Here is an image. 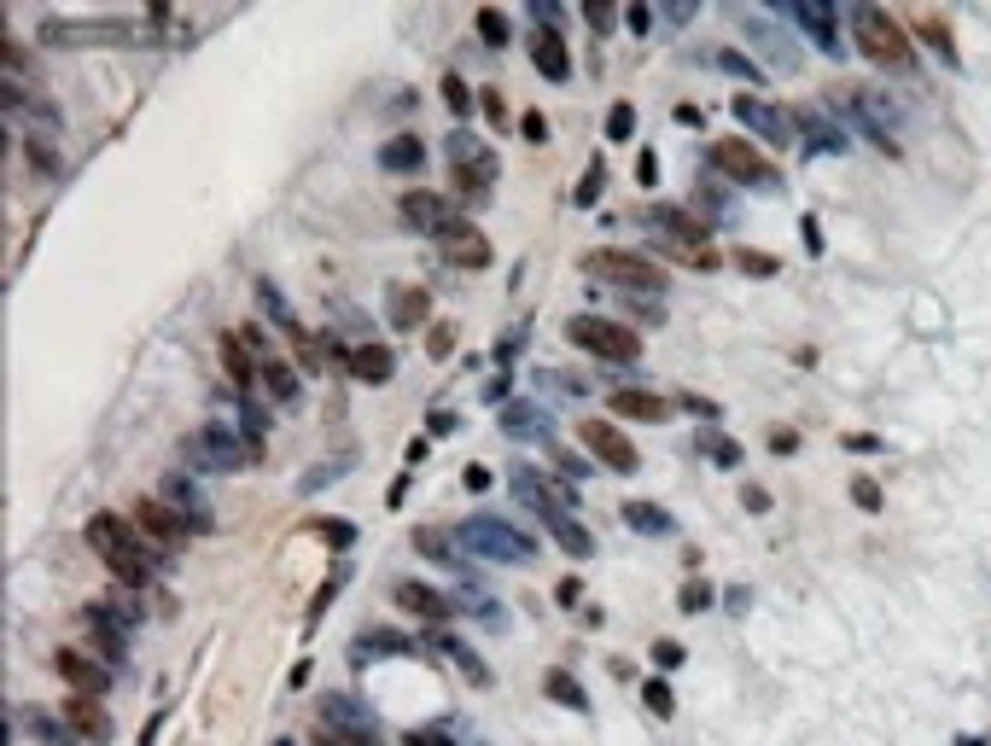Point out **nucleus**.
I'll use <instances>...</instances> for the list:
<instances>
[{"label": "nucleus", "instance_id": "nucleus-1", "mask_svg": "<svg viewBox=\"0 0 991 746\" xmlns=\"http://www.w3.org/2000/svg\"><path fill=\"white\" fill-rule=\"evenodd\" d=\"M82 537H88V548H94L105 566H111V577H117V583H129V589L152 583V560H146V548H140V537H135V525H129V519H117V513H94Z\"/></svg>", "mask_w": 991, "mask_h": 746}, {"label": "nucleus", "instance_id": "nucleus-2", "mask_svg": "<svg viewBox=\"0 0 991 746\" xmlns=\"http://www.w3.org/2000/svg\"><path fill=\"white\" fill-rule=\"evenodd\" d=\"M852 35H857V47L875 59V65H892V70H910V35H904V24L892 18V12H881V6H852Z\"/></svg>", "mask_w": 991, "mask_h": 746}, {"label": "nucleus", "instance_id": "nucleus-3", "mask_svg": "<svg viewBox=\"0 0 991 746\" xmlns=\"http://www.w3.org/2000/svg\"><path fill=\"white\" fill-rule=\"evenodd\" d=\"M455 543L479 560H496V566H531V554H537V543L525 531H513L508 519H467L455 531Z\"/></svg>", "mask_w": 991, "mask_h": 746}, {"label": "nucleus", "instance_id": "nucleus-4", "mask_svg": "<svg viewBox=\"0 0 991 746\" xmlns=\"http://www.w3.org/2000/svg\"><path fill=\"white\" fill-rule=\"evenodd\" d=\"M140 24L129 18H47L41 47H135Z\"/></svg>", "mask_w": 991, "mask_h": 746}, {"label": "nucleus", "instance_id": "nucleus-5", "mask_svg": "<svg viewBox=\"0 0 991 746\" xmlns=\"http://www.w3.org/2000/svg\"><path fill=\"white\" fill-rule=\"evenodd\" d=\"M181 455H187L199 473H240V467H251L263 449H257V443H240L234 432H222V426H205V432L181 438Z\"/></svg>", "mask_w": 991, "mask_h": 746}, {"label": "nucleus", "instance_id": "nucleus-6", "mask_svg": "<svg viewBox=\"0 0 991 746\" xmlns=\"http://www.w3.org/2000/svg\"><path fill=\"white\" fill-rule=\"evenodd\" d=\"M583 274H595L607 286H624V292H659L665 286V269L648 263V257H636V251H589Z\"/></svg>", "mask_w": 991, "mask_h": 746}, {"label": "nucleus", "instance_id": "nucleus-7", "mask_svg": "<svg viewBox=\"0 0 991 746\" xmlns=\"http://www.w3.org/2000/svg\"><path fill=\"white\" fill-rule=\"evenodd\" d=\"M566 339L578 344V350L607 356V362H636V356H642V339H636L630 327L607 321V315H572V321H566Z\"/></svg>", "mask_w": 991, "mask_h": 746}, {"label": "nucleus", "instance_id": "nucleus-8", "mask_svg": "<svg viewBox=\"0 0 991 746\" xmlns=\"http://www.w3.org/2000/svg\"><path fill=\"white\" fill-rule=\"evenodd\" d=\"M712 170H723L729 181H741V187H776L770 158H758L752 140H712Z\"/></svg>", "mask_w": 991, "mask_h": 746}, {"label": "nucleus", "instance_id": "nucleus-9", "mask_svg": "<svg viewBox=\"0 0 991 746\" xmlns=\"http://www.w3.org/2000/svg\"><path fill=\"white\" fill-rule=\"evenodd\" d=\"M513 496H519V502H531L543 519H566V508L578 513V496H572L566 484L543 478L537 467H519V473H513Z\"/></svg>", "mask_w": 991, "mask_h": 746}, {"label": "nucleus", "instance_id": "nucleus-10", "mask_svg": "<svg viewBox=\"0 0 991 746\" xmlns=\"http://www.w3.org/2000/svg\"><path fill=\"white\" fill-rule=\"evenodd\" d=\"M578 438L589 443V449H595V455H601V461H607L613 473H636V467H642L636 443L624 438L618 426H607V420H578Z\"/></svg>", "mask_w": 991, "mask_h": 746}, {"label": "nucleus", "instance_id": "nucleus-11", "mask_svg": "<svg viewBox=\"0 0 991 746\" xmlns=\"http://www.w3.org/2000/svg\"><path fill=\"white\" fill-rule=\"evenodd\" d=\"M135 531L146 537V543H158V548H181L193 525H187L170 502H140V508H135Z\"/></svg>", "mask_w": 991, "mask_h": 746}, {"label": "nucleus", "instance_id": "nucleus-12", "mask_svg": "<svg viewBox=\"0 0 991 746\" xmlns=\"http://www.w3.org/2000/svg\"><path fill=\"white\" fill-rule=\"evenodd\" d=\"M438 251H444V263H455V269H484L490 263V239L473 222H455L449 234H438Z\"/></svg>", "mask_w": 991, "mask_h": 746}, {"label": "nucleus", "instance_id": "nucleus-13", "mask_svg": "<svg viewBox=\"0 0 991 746\" xmlns=\"http://www.w3.org/2000/svg\"><path fill=\"white\" fill-rule=\"evenodd\" d=\"M65 723L82 735V741H94V746L111 741V712L100 706V694H70L65 700Z\"/></svg>", "mask_w": 991, "mask_h": 746}, {"label": "nucleus", "instance_id": "nucleus-14", "mask_svg": "<svg viewBox=\"0 0 991 746\" xmlns=\"http://www.w3.org/2000/svg\"><path fill=\"white\" fill-rule=\"evenodd\" d=\"M403 216H409L420 234H449L461 216H455V204L438 199V193H403Z\"/></svg>", "mask_w": 991, "mask_h": 746}, {"label": "nucleus", "instance_id": "nucleus-15", "mask_svg": "<svg viewBox=\"0 0 991 746\" xmlns=\"http://www.w3.org/2000/svg\"><path fill=\"white\" fill-rule=\"evenodd\" d=\"M735 117H741L747 129H758V135L770 140V146H793V123H787L776 105H764V100H752V94H741V100H735Z\"/></svg>", "mask_w": 991, "mask_h": 746}, {"label": "nucleus", "instance_id": "nucleus-16", "mask_svg": "<svg viewBox=\"0 0 991 746\" xmlns=\"http://www.w3.org/2000/svg\"><path fill=\"white\" fill-rule=\"evenodd\" d=\"M53 671H59L76 694H105V665L88 659V653H76V647H59V653H53Z\"/></svg>", "mask_w": 991, "mask_h": 746}, {"label": "nucleus", "instance_id": "nucleus-17", "mask_svg": "<svg viewBox=\"0 0 991 746\" xmlns=\"http://www.w3.org/2000/svg\"><path fill=\"white\" fill-rule=\"evenodd\" d=\"M391 601H397V607H409L414 618H432V624H438V618H449V601H444V595H438L432 583H414V577H403V583L391 589Z\"/></svg>", "mask_w": 991, "mask_h": 746}, {"label": "nucleus", "instance_id": "nucleus-18", "mask_svg": "<svg viewBox=\"0 0 991 746\" xmlns=\"http://www.w3.org/2000/svg\"><path fill=\"white\" fill-rule=\"evenodd\" d=\"M164 502H170V508L181 513L187 525H193V531H210V508H205V496H199V490H193V484H187L181 473L164 478Z\"/></svg>", "mask_w": 991, "mask_h": 746}, {"label": "nucleus", "instance_id": "nucleus-19", "mask_svg": "<svg viewBox=\"0 0 991 746\" xmlns=\"http://www.w3.org/2000/svg\"><path fill=\"white\" fill-rule=\"evenodd\" d=\"M607 403H613L618 420H648V426L671 420V403H665V397H653V391H613Z\"/></svg>", "mask_w": 991, "mask_h": 746}, {"label": "nucleus", "instance_id": "nucleus-20", "mask_svg": "<svg viewBox=\"0 0 991 746\" xmlns=\"http://www.w3.org/2000/svg\"><path fill=\"white\" fill-rule=\"evenodd\" d=\"M531 65L543 70L548 82H566V76H572V47H566L554 30H543L537 41H531Z\"/></svg>", "mask_w": 991, "mask_h": 746}, {"label": "nucleus", "instance_id": "nucleus-21", "mask_svg": "<svg viewBox=\"0 0 991 746\" xmlns=\"http://www.w3.org/2000/svg\"><path fill=\"white\" fill-rule=\"evenodd\" d=\"M344 368L356 373V379H362V385H385V379H391V373H397V362H391V350H385V344H356V350H350V362H344Z\"/></svg>", "mask_w": 991, "mask_h": 746}, {"label": "nucleus", "instance_id": "nucleus-22", "mask_svg": "<svg viewBox=\"0 0 991 746\" xmlns=\"http://www.w3.org/2000/svg\"><path fill=\"white\" fill-rule=\"evenodd\" d=\"M6 111H24V117H30V123H41V129H59V105L35 100L30 88H18L12 76H6Z\"/></svg>", "mask_w": 991, "mask_h": 746}, {"label": "nucleus", "instance_id": "nucleus-23", "mask_svg": "<svg viewBox=\"0 0 991 746\" xmlns=\"http://www.w3.org/2000/svg\"><path fill=\"white\" fill-rule=\"evenodd\" d=\"M321 723H339V729H356V735H374V717L362 712L350 694H333V700H321Z\"/></svg>", "mask_w": 991, "mask_h": 746}, {"label": "nucleus", "instance_id": "nucleus-24", "mask_svg": "<svg viewBox=\"0 0 991 746\" xmlns=\"http://www.w3.org/2000/svg\"><path fill=\"white\" fill-rule=\"evenodd\" d=\"M379 164H385V170H397V175L420 170V164H426V140H414V135L385 140V152H379Z\"/></svg>", "mask_w": 991, "mask_h": 746}, {"label": "nucleus", "instance_id": "nucleus-25", "mask_svg": "<svg viewBox=\"0 0 991 746\" xmlns=\"http://www.w3.org/2000/svg\"><path fill=\"white\" fill-rule=\"evenodd\" d=\"M426 309H432V292H426V286H397V298H391V321H397V327H420Z\"/></svg>", "mask_w": 991, "mask_h": 746}, {"label": "nucleus", "instance_id": "nucleus-26", "mask_svg": "<svg viewBox=\"0 0 991 746\" xmlns=\"http://www.w3.org/2000/svg\"><path fill=\"white\" fill-rule=\"evenodd\" d=\"M799 24L817 35V47H822V53H840V35H834V12H828V6L805 0V6H799Z\"/></svg>", "mask_w": 991, "mask_h": 746}, {"label": "nucleus", "instance_id": "nucleus-27", "mask_svg": "<svg viewBox=\"0 0 991 746\" xmlns=\"http://www.w3.org/2000/svg\"><path fill=\"white\" fill-rule=\"evenodd\" d=\"M502 432H508V438H531V443L548 438L543 414H537V408H525V403H508V408H502Z\"/></svg>", "mask_w": 991, "mask_h": 746}, {"label": "nucleus", "instance_id": "nucleus-28", "mask_svg": "<svg viewBox=\"0 0 991 746\" xmlns=\"http://www.w3.org/2000/svg\"><path fill=\"white\" fill-rule=\"evenodd\" d=\"M484 181H496V158H490V152H484L479 164H455V193H461V199H479Z\"/></svg>", "mask_w": 991, "mask_h": 746}, {"label": "nucleus", "instance_id": "nucleus-29", "mask_svg": "<svg viewBox=\"0 0 991 746\" xmlns=\"http://www.w3.org/2000/svg\"><path fill=\"white\" fill-rule=\"evenodd\" d=\"M624 525L642 531V537H665V531H671V513H659L653 502H630V508H624Z\"/></svg>", "mask_w": 991, "mask_h": 746}, {"label": "nucleus", "instance_id": "nucleus-30", "mask_svg": "<svg viewBox=\"0 0 991 746\" xmlns=\"http://www.w3.org/2000/svg\"><path fill=\"white\" fill-rule=\"evenodd\" d=\"M548 525H554V543L566 548L572 560H589V554H595V537L583 531L578 519H548Z\"/></svg>", "mask_w": 991, "mask_h": 746}, {"label": "nucleus", "instance_id": "nucleus-31", "mask_svg": "<svg viewBox=\"0 0 991 746\" xmlns=\"http://www.w3.org/2000/svg\"><path fill=\"white\" fill-rule=\"evenodd\" d=\"M543 694L554 700V706H572V712H583V706H589V694L578 688V677H566V671H548V677H543Z\"/></svg>", "mask_w": 991, "mask_h": 746}, {"label": "nucleus", "instance_id": "nucleus-32", "mask_svg": "<svg viewBox=\"0 0 991 746\" xmlns=\"http://www.w3.org/2000/svg\"><path fill=\"white\" fill-rule=\"evenodd\" d=\"M222 368H228V379H234L240 391L251 385V379H257V373H251V356H245V339H240V333H234V339H222Z\"/></svg>", "mask_w": 991, "mask_h": 746}, {"label": "nucleus", "instance_id": "nucleus-33", "mask_svg": "<svg viewBox=\"0 0 991 746\" xmlns=\"http://www.w3.org/2000/svg\"><path fill=\"white\" fill-rule=\"evenodd\" d=\"M414 548H420V554H432L438 566H461V554L449 548V537H444V531H432V525H420V531H414Z\"/></svg>", "mask_w": 991, "mask_h": 746}, {"label": "nucleus", "instance_id": "nucleus-34", "mask_svg": "<svg viewBox=\"0 0 991 746\" xmlns=\"http://www.w3.org/2000/svg\"><path fill=\"white\" fill-rule=\"evenodd\" d=\"M263 385H269V397H280V403L298 397V373L286 368V362H263Z\"/></svg>", "mask_w": 991, "mask_h": 746}, {"label": "nucleus", "instance_id": "nucleus-35", "mask_svg": "<svg viewBox=\"0 0 991 746\" xmlns=\"http://www.w3.org/2000/svg\"><path fill=\"white\" fill-rule=\"evenodd\" d=\"M916 30H922L927 41H933V53H939L945 65H957V47H951V30H945V24H939L933 12H922V18H916Z\"/></svg>", "mask_w": 991, "mask_h": 746}, {"label": "nucleus", "instance_id": "nucleus-36", "mask_svg": "<svg viewBox=\"0 0 991 746\" xmlns=\"http://www.w3.org/2000/svg\"><path fill=\"white\" fill-rule=\"evenodd\" d=\"M257 304H263V309H269V315H274V321H280V333H292V327H298V315H292V309H286V298H280V292H274L269 280H257Z\"/></svg>", "mask_w": 991, "mask_h": 746}, {"label": "nucleus", "instance_id": "nucleus-37", "mask_svg": "<svg viewBox=\"0 0 991 746\" xmlns=\"http://www.w3.org/2000/svg\"><path fill=\"white\" fill-rule=\"evenodd\" d=\"M479 35L490 47H508V12H496V6H479Z\"/></svg>", "mask_w": 991, "mask_h": 746}, {"label": "nucleus", "instance_id": "nucleus-38", "mask_svg": "<svg viewBox=\"0 0 991 746\" xmlns=\"http://www.w3.org/2000/svg\"><path fill=\"white\" fill-rule=\"evenodd\" d=\"M88 624H94V642H100V653H111V659H117V653L129 647V642H123V636H129L123 624H111V618H88Z\"/></svg>", "mask_w": 991, "mask_h": 746}, {"label": "nucleus", "instance_id": "nucleus-39", "mask_svg": "<svg viewBox=\"0 0 991 746\" xmlns=\"http://www.w3.org/2000/svg\"><path fill=\"white\" fill-rule=\"evenodd\" d=\"M315 741H321V746H374L379 735H356V729H339V723H321V729H315Z\"/></svg>", "mask_w": 991, "mask_h": 746}, {"label": "nucleus", "instance_id": "nucleus-40", "mask_svg": "<svg viewBox=\"0 0 991 746\" xmlns=\"http://www.w3.org/2000/svg\"><path fill=\"white\" fill-rule=\"evenodd\" d=\"M677 607H683V612H706V607H712V583H706V577H688L683 595H677Z\"/></svg>", "mask_w": 991, "mask_h": 746}, {"label": "nucleus", "instance_id": "nucleus-41", "mask_svg": "<svg viewBox=\"0 0 991 746\" xmlns=\"http://www.w3.org/2000/svg\"><path fill=\"white\" fill-rule=\"evenodd\" d=\"M444 100H449V111H455V117H467V111H473V88H467L455 70L444 76Z\"/></svg>", "mask_w": 991, "mask_h": 746}, {"label": "nucleus", "instance_id": "nucleus-42", "mask_svg": "<svg viewBox=\"0 0 991 746\" xmlns=\"http://www.w3.org/2000/svg\"><path fill=\"white\" fill-rule=\"evenodd\" d=\"M735 269H747V274H776L782 263H776L770 251H752V245H747V251H735Z\"/></svg>", "mask_w": 991, "mask_h": 746}, {"label": "nucleus", "instance_id": "nucleus-43", "mask_svg": "<svg viewBox=\"0 0 991 746\" xmlns=\"http://www.w3.org/2000/svg\"><path fill=\"white\" fill-rule=\"evenodd\" d=\"M24 146H30V158H35V164H41V170H47V175H59V164H65V158H59V152H53V146H47V135H30V140H24Z\"/></svg>", "mask_w": 991, "mask_h": 746}, {"label": "nucleus", "instance_id": "nucleus-44", "mask_svg": "<svg viewBox=\"0 0 991 746\" xmlns=\"http://www.w3.org/2000/svg\"><path fill=\"white\" fill-rule=\"evenodd\" d=\"M642 700H648V712H653V717H671V706H677L665 682H648V688H642Z\"/></svg>", "mask_w": 991, "mask_h": 746}, {"label": "nucleus", "instance_id": "nucleus-45", "mask_svg": "<svg viewBox=\"0 0 991 746\" xmlns=\"http://www.w3.org/2000/svg\"><path fill=\"white\" fill-rule=\"evenodd\" d=\"M426 350H432V362H444L449 350H455V327H449V321H438V327H432V339H426Z\"/></svg>", "mask_w": 991, "mask_h": 746}, {"label": "nucleus", "instance_id": "nucleus-46", "mask_svg": "<svg viewBox=\"0 0 991 746\" xmlns=\"http://www.w3.org/2000/svg\"><path fill=\"white\" fill-rule=\"evenodd\" d=\"M630 129H636V111H630V105H613V111H607V135L624 140Z\"/></svg>", "mask_w": 991, "mask_h": 746}, {"label": "nucleus", "instance_id": "nucleus-47", "mask_svg": "<svg viewBox=\"0 0 991 746\" xmlns=\"http://www.w3.org/2000/svg\"><path fill=\"white\" fill-rule=\"evenodd\" d=\"M601 181H607V170H601V164H589V170H583V187H578V204L601 199Z\"/></svg>", "mask_w": 991, "mask_h": 746}, {"label": "nucleus", "instance_id": "nucleus-48", "mask_svg": "<svg viewBox=\"0 0 991 746\" xmlns=\"http://www.w3.org/2000/svg\"><path fill=\"white\" fill-rule=\"evenodd\" d=\"M852 496H857V502H863L869 513L881 508V484H875V478H852Z\"/></svg>", "mask_w": 991, "mask_h": 746}, {"label": "nucleus", "instance_id": "nucleus-49", "mask_svg": "<svg viewBox=\"0 0 991 746\" xmlns=\"http://www.w3.org/2000/svg\"><path fill=\"white\" fill-rule=\"evenodd\" d=\"M519 129H525V140H531V146H543V140H548L543 111H525V117H519Z\"/></svg>", "mask_w": 991, "mask_h": 746}, {"label": "nucleus", "instance_id": "nucleus-50", "mask_svg": "<svg viewBox=\"0 0 991 746\" xmlns=\"http://www.w3.org/2000/svg\"><path fill=\"white\" fill-rule=\"evenodd\" d=\"M583 18H589L595 30H613V6H607V0H589V6H583Z\"/></svg>", "mask_w": 991, "mask_h": 746}, {"label": "nucleus", "instance_id": "nucleus-51", "mask_svg": "<svg viewBox=\"0 0 991 746\" xmlns=\"http://www.w3.org/2000/svg\"><path fill=\"white\" fill-rule=\"evenodd\" d=\"M653 665H665V671H671V665H683V647H677V642H653Z\"/></svg>", "mask_w": 991, "mask_h": 746}, {"label": "nucleus", "instance_id": "nucleus-52", "mask_svg": "<svg viewBox=\"0 0 991 746\" xmlns=\"http://www.w3.org/2000/svg\"><path fill=\"white\" fill-rule=\"evenodd\" d=\"M636 175H642V187H653V181H659V164H653V152H642V158H636Z\"/></svg>", "mask_w": 991, "mask_h": 746}, {"label": "nucleus", "instance_id": "nucleus-53", "mask_svg": "<svg viewBox=\"0 0 991 746\" xmlns=\"http://www.w3.org/2000/svg\"><path fill=\"white\" fill-rule=\"evenodd\" d=\"M741 502H747L752 513H764V508H770V496H764V490H758V484H747V490H741Z\"/></svg>", "mask_w": 991, "mask_h": 746}, {"label": "nucleus", "instance_id": "nucleus-54", "mask_svg": "<svg viewBox=\"0 0 991 746\" xmlns=\"http://www.w3.org/2000/svg\"><path fill=\"white\" fill-rule=\"evenodd\" d=\"M624 18H630V30H636V35H642V30H648V24H653V18H648V6H630V12H624Z\"/></svg>", "mask_w": 991, "mask_h": 746}, {"label": "nucleus", "instance_id": "nucleus-55", "mask_svg": "<svg viewBox=\"0 0 991 746\" xmlns=\"http://www.w3.org/2000/svg\"><path fill=\"white\" fill-rule=\"evenodd\" d=\"M414 746H449V735H438V729H420V735H409Z\"/></svg>", "mask_w": 991, "mask_h": 746}]
</instances>
